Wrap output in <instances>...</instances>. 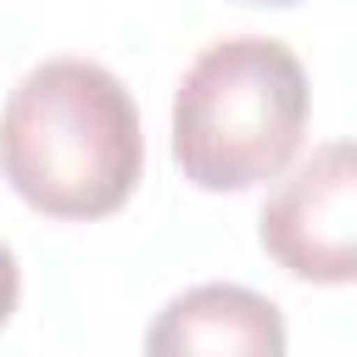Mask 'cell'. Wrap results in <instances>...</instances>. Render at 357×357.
<instances>
[{
    "mask_svg": "<svg viewBox=\"0 0 357 357\" xmlns=\"http://www.w3.org/2000/svg\"><path fill=\"white\" fill-rule=\"evenodd\" d=\"M251 6H290V0H251Z\"/></svg>",
    "mask_w": 357,
    "mask_h": 357,
    "instance_id": "5",
    "label": "cell"
},
{
    "mask_svg": "<svg viewBox=\"0 0 357 357\" xmlns=\"http://www.w3.org/2000/svg\"><path fill=\"white\" fill-rule=\"evenodd\" d=\"M145 357H284V312L251 284H195L151 318Z\"/></svg>",
    "mask_w": 357,
    "mask_h": 357,
    "instance_id": "4",
    "label": "cell"
},
{
    "mask_svg": "<svg viewBox=\"0 0 357 357\" xmlns=\"http://www.w3.org/2000/svg\"><path fill=\"white\" fill-rule=\"evenodd\" d=\"M262 251L312 284L357 279V139L318 145L262 206Z\"/></svg>",
    "mask_w": 357,
    "mask_h": 357,
    "instance_id": "3",
    "label": "cell"
},
{
    "mask_svg": "<svg viewBox=\"0 0 357 357\" xmlns=\"http://www.w3.org/2000/svg\"><path fill=\"white\" fill-rule=\"evenodd\" d=\"M307 73L284 39L234 33L206 45L173 95V156L201 190H251L296 156Z\"/></svg>",
    "mask_w": 357,
    "mask_h": 357,
    "instance_id": "2",
    "label": "cell"
},
{
    "mask_svg": "<svg viewBox=\"0 0 357 357\" xmlns=\"http://www.w3.org/2000/svg\"><path fill=\"white\" fill-rule=\"evenodd\" d=\"M145 167L139 112L117 73L89 56H50L6 100V178L45 218L117 212Z\"/></svg>",
    "mask_w": 357,
    "mask_h": 357,
    "instance_id": "1",
    "label": "cell"
}]
</instances>
